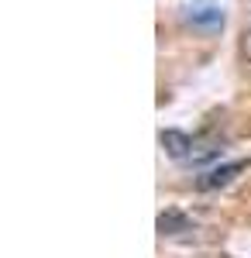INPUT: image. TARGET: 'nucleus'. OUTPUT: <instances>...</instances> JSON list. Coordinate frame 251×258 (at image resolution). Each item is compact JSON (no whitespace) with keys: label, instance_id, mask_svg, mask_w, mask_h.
I'll use <instances>...</instances> for the list:
<instances>
[{"label":"nucleus","instance_id":"f257e3e1","mask_svg":"<svg viewBox=\"0 0 251 258\" xmlns=\"http://www.w3.org/2000/svg\"><path fill=\"white\" fill-rule=\"evenodd\" d=\"M182 18H186V24H193L196 31H207V35H213V31H220L224 28V7L220 4H213V0H190V4H182Z\"/></svg>","mask_w":251,"mask_h":258},{"label":"nucleus","instance_id":"f03ea898","mask_svg":"<svg viewBox=\"0 0 251 258\" xmlns=\"http://www.w3.org/2000/svg\"><path fill=\"white\" fill-rule=\"evenodd\" d=\"M244 169H248V162H224V165H213V169H207L203 176L196 179V189H200V193L224 189V186H231V182L241 176Z\"/></svg>","mask_w":251,"mask_h":258},{"label":"nucleus","instance_id":"7ed1b4c3","mask_svg":"<svg viewBox=\"0 0 251 258\" xmlns=\"http://www.w3.org/2000/svg\"><path fill=\"white\" fill-rule=\"evenodd\" d=\"M158 141H162V148H165L172 159L186 162V159H190V152H193V141L196 138L182 135V131H162V135H158Z\"/></svg>","mask_w":251,"mask_h":258},{"label":"nucleus","instance_id":"20e7f679","mask_svg":"<svg viewBox=\"0 0 251 258\" xmlns=\"http://www.w3.org/2000/svg\"><path fill=\"white\" fill-rule=\"evenodd\" d=\"M190 227H193V220L182 210H162L158 214V231L162 234H179V231H190Z\"/></svg>","mask_w":251,"mask_h":258},{"label":"nucleus","instance_id":"39448f33","mask_svg":"<svg viewBox=\"0 0 251 258\" xmlns=\"http://www.w3.org/2000/svg\"><path fill=\"white\" fill-rule=\"evenodd\" d=\"M220 155V145L213 138H196L193 141V152H190V159L186 162H193V165H203V162H210Z\"/></svg>","mask_w":251,"mask_h":258}]
</instances>
